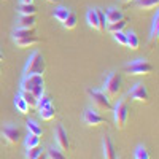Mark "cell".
<instances>
[{"label":"cell","instance_id":"1","mask_svg":"<svg viewBox=\"0 0 159 159\" xmlns=\"http://www.w3.org/2000/svg\"><path fill=\"white\" fill-rule=\"evenodd\" d=\"M45 59L42 56L40 51L32 52V56L27 59V64L24 67V76H29V75H43L45 73Z\"/></svg>","mask_w":159,"mask_h":159},{"label":"cell","instance_id":"2","mask_svg":"<svg viewBox=\"0 0 159 159\" xmlns=\"http://www.w3.org/2000/svg\"><path fill=\"white\" fill-rule=\"evenodd\" d=\"M121 86H123V78L118 72H111L107 78H105V84H103V92L110 100L111 99H116L119 91H121Z\"/></svg>","mask_w":159,"mask_h":159},{"label":"cell","instance_id":"3","mask_svg":"<svg viewBox=\"0 0 159 159\" xmlns=\"http://www.w3.org/2000/svg\"><path fill=\"white\" fill-rule=\"evenodd\" d=\"M124 70L129 75H150L153 72V65L145 59H135L124 65Z\"/></svg>","mask_w":159,"mask_h":159},{"label":"cell","instance_id":"4","mask_svg":"<svg viewBox=\"0 0 159 159\" xmlns=\"http://www.w3.org/2000/svg\"><path fill=\"white\" fill-rule=\"evenodd\" d=\"M129 118V105L126 100H119L115 107V124L118 130H123L127 124Z\"/></svg>","mask_w":159,"mask_h":159},{"label":"cell","instance_id":"5","mask_svg":"<svg viewBox=\"0 0 159 159\" xmlns=\"http://www.w3.org/2000/svg\"><path fill=\"white\" fill-rule=\"evenodd\" d=\"M88 94L91 96V99H92V103L96 105V107L99 108V110H111L113 107H111V100L105 96V92L103 91H99V89H89L88 91Z\"/></svg>","mask_w":159,"mask_h":159},{"label":"cell","instance_id":"6","mask_svg":"<svg viewBox=\"0 0 159 159\" xmlns=\"http://www.w3.org/2000/svg\"><path fill=\"white\" fill-rule=\"evenodd\" d=\"M129 97L135 102H140V103H148L150 102V92L143 83H137L129 91Z\"/></svg>","mask_w":159,"mask_h":159},{"label":"cell","instance_id":"7","mask_svg":"<svg viewBox=\"0 0 159 159\" xmlns=\"http://www.w3.org/2000/svg\"><path fill=\"white\" fill-rule=\"evenodd\" d=\"M2 135H3V139L7 140L8 145H18L19 140H21V130H19L16 126L8 124V126H5V127L2 129Z\"/></svg>","mask_w":159,"mask_h":159},{"label":"cell","instance_id":"8","mask_svg":"<svg viewBox=\"0 0 159 159\" xmlns=\"http://www.w3.org/2000/svg\"><path fill=\"white\" fill-rule=\"evenodd\" d=\"M37 84H45L43 75H29V76H24L22 83H21V89L22 91H32Z\"/></svg>","mask_w":159,"mask_h":159},{"label":"cell","instance_id":"9","mask_svg":"<svg viewBox=\"0 0 159 159\" xmlns=\"http://www.w3.org/2000/svg\"><path fill=\"white\" fill-rule=\"evenodd\" d=\"M54 137H56V143H57L59 150H69V148H70V142H69L67 130H65L62 126H57V127H56Z\"/></svg>","mask_w":159,"mask_h":159},{"label":"cell","instance_id":"10","mask_svg":"<svg viewBox=\"0 0 159 159\" xmlns=\"http://www.w3.org/2000/svg\"><path fill=\"white\" fill-rule=\"evenodd\" d=\"M83 119H84V123H86L88 126H91V127H97V126H100V124L105 123V118H102V116H100L97 111H94V110H86Z\"/></svg>","mask_w":159,"mask_h":159},{"label":"cell","instance_id":"11","mask_svg":"<svg viewBox=\"0 0 159 159\" xmlns=\"http://www.w3.org/2000/svg\"><path fill=\"white\" fill-rule=\"evenodd\" d=\"M103 157L105 159H118L115 145H113V142L108 135L103 137Z\"/></svg>","mask_w":159,"mask_h":159},{"label":"cell","instance_id":"12","mask_svg":"<svg viewBox=\"0 0 159 159\" xmlns=\"http://www.w3.org/2000/svg\"><path fill=\"white\" fill-rule=\"evenodd\" d=\"M86 18H88V24H89V27H92V29L97 30V32H103L102 25H100V22H99V16H97L96 8H94V10H89Z\"/></svg>","mask_w":159,"mask_h":159},{"label":"cell","instance_id":"13","mask_svg":"<svg viewBox=\"0 0 159 159\" xmlns=\"http://www.w3.org/2000/svg\"><path fill=\"white\" fill-rule=\"evenodd\" d=\"M119 19H124L121 10H118V8H108L107 11H105V21H107V24L116 22Z\"/></svg>","mask_w":159,"mask_h":159},{"label":"cell","instance_id":"14","mask_svg":"<svg viewBox=\"0 0 159 159\" xmlns=\"http://www.w3.org/2000/svg\"><path fill=\"white\" fill-rule=\"evenodd\" d=\"M35 25H37L35 15L21 16V18H19V22H18V27H21V29H35Z\"/></svg>","mask_w":159,"mask_h":159},{"label":"cell","instance_id":"15","mask_svg":"<svg viewBox=\"0 0 159 159\" xmlns=\"http://www.w3.org/2000/svg\"><path fill=\"white\" fill-rule=\"evenodd\" d=\"M40 40L34 35V37H24V38H15V43L18 48H30L34 45H37Z\"/></svg>","mask_w":159,"mask_h":159},{"label":"cell","instance_id":"16","mask_svg":"<svg viewBox=\"0 0 159 159\" xmlns=\"http://www.w3.org/2000/svg\"><path fill=\"white\" fill-rule=\"evenodd\" d=\"M159 38V15L156 13V16L153 18V25L150 32V45H154Z\"/></svg>","mask_w":159,"mask_h":159},{"label":"cell","instance_id":"17","mask_svg":"<svg viewBox=\"0 0 159 159\" xmlns=\"http://www.w3.org/2000/svg\"><path fill=\"white\" fill-rule=\"evenodd\" d=\"M24 100H25V103L29 105V108H37V103H38V99H35V96L32 94L30 91H21V94H19Z\"/></svg>","mask_w":159,"mask_h":159},{"label":"cell","instance_id":"18","mask_svg":"<svg viewBox=\"0 0 159 159\" xmlns=\"http://www.w3.org/2000/svg\"><path fill=\"white\" fill-rule=\"evenodd\" d=\"M18 11H19L21 16H30V15H35L37 13V8H35L34 3H21Z\"/></svg>","mask_w":159,"mask_h":159},{"label":"cell","instance_id":"19","mask_svg":"<svg viewBox=\"0 0 159 159\" xmlns=\"http://www.w3.org/2000/svg\"><path fill=\"white\" fill-rule=\"evenodd\" d=\"M126 37H127V48H130V49H139L140 42H139L137 34H135L134 30H129V32L126 34Z\"/></svg>","mask_w":159,"mask_h":159},{"label":"cell","instance_id":"20","mask_svg":"<svg viewBox=\"0 0 159 159\" xmlns=\"http://www.w3.org/2000/svg\"><path fill=\"white\" fill-rule=\"evenodd\" d=\"M69 15H70V10H67L65 7H59L52 11V16H54V19H57L59 22H64Z\"/></svg>","mask_w":159,"mask_h":159},{"label":"cell","instance_id":"21","mask_svg":"<svg viewBox=\"0 0 159 159\" xmlns=\"http://www.w3.org/2000/svg\"><path fill=\"white\" fill-rule=\"evenodd\" d=\"M157 5H159V0H139V2H137V7L140 10H143V11L157 8Z\"/></svg>","mask_w":159,"mask_h":159},{"label":"cell","instance_id":"22","mask_svg":"<svg viewBox=\"0 0 159 159\" xmlns=\"http://www.w3.org/2000/svg\"><path fill=\"white\" fill-rule=\"evenodd\" d=\"M126 24H127V21H126V19H119V21H116V22H111V24H108L107 30H108L110 34H115V32H121V30H124Z\"/></svg>","mask_w":159,"mask_h":159},{"label":"cell","instance_id":"23","mask_svg":"<svg viewBox=\"0 0 159 159\" xmlns=\"http://www.w3.org/2000/svg\"><path fill=\"white\" fill-rule=\"evenodd\" d=\"M40 115H42V118L45 119V121H51V119L56 118V110H54L52 105H48V107L40 110Z\"/></svg>","mask_w":159,"mask_h":159},{"label":"cell","instance_id":"24","mask_svg":"<svg viewBox=\"0 0 159 159\" xmlns=\"http://www.w3.org/2000/svg\"><path fill=\"white\" fill-rule=\"evenodd\" d=\"M15 107H16V110H18L21 115H27V113H29V105L25 103V100H24L21 96H18V97L15 99Z\"/></svg>","mask_w":159,"mask_h":159},{"label":"cell","instance_id":"25","mask_svg":"<svg viewBox=\"0 0 159 159\" xmlns=\"http://www.w3.org/2000/svg\"><path fill=\"white\" fill-rule=\"evenodd\" d=\"M35 35V29H21L18 27L13 34V38H24V37H34Z\"/></svg>","mask_w":159,"mask_h":159},{"label":"cell","instance_id":"26","mask_svg":"<svg viewBox=\"0 0 159 159\" xmlns=\"http://www.w3.org/2000/svg\"><path fill=\"white\" fill-rule=\"evenodd\" d=\"M25 124H27V129H29V134H34V135H42L43 134V130H42V127H40L38 126V123L37 121H32V119H29V121L27 123H25Z\"/></svg>","mask_w":159,"mask_h":159},{"label":"cell","instance_id":"27","mask_svg":"<svg viewBox=\"0 0 159 159\" xmlns=\"http://www.w3.org/2000/svg\"><path fill=\"white\" fill-rule=\"evenodd\" d=\"M76 22H78V21H76V15L70 11V15L67 16V19H65L62 24H64V27H65V29L72 30V29H75V27H76Z\"/></svg>","mask_w":159,"mask_h":159},{"label":"cell","instance_id":"28","mask_svg":"<svg viewBox=\"0 0 159 159\" xmlns=\"http://www.w3.org/2000/svg\"><path fill=\"white\" fill-rule=\"evenodd\" d=\"M35 147H40V137L34 135V134H29V137L25 139V148L30 150V148H35Z\"/></svg>","mask_w":159,"mask_h":159},{"label":"cell","instance_id":"29","mask_svg":"<svg viewBox=\"0 0 159 159\" xmlns=\"http://www.w3.org/2000/svg\"><path fill=\"white\" fill-rule=\"evenodd\" d=\"M46 156H48L49 159H67V157L62 154L61 150H56V148H49L48 153H46Z\"/></svg>","mask_w":159,"mask_h":159},{"label":"cell","instance_id":"30","mask_svg":"<svg viewBox=\"0 0 159 159\" xmlns=\"http://www.w3.org/2000/svg\"><path fill=\"white\" fill-rule=\"evenodd\" d=\"M113 38L116 40L119 45L127 46V37H126V34H124L123 30H121V32H115V34H113Z\"/></svg>","mask_w":159,"mask_h":159},{"label":"cell","instance_id":"31","mask_svg":"<svg viewBox=\"0 0 159 159\" xmlns=\"http://www.w3.org/2000/svg\"><path fill=\"white\" fill-rule=\"evenodd\" d=\"M48 105H52V103H51V97L43 94V96H42V99H40V100H38V103H37V108H38V110H42V108L48 107Z\"/></svg>","mask_w":159,"mask_h":159},{"label":"cell","instance_id":"32","mask_svg":"<svg viewBox=\"0 0 159 159\" xmlns=\"http://www.w3.org/2000/svg\"><path fill=\"white\" fill-rule=\"evenodd\" d=\"M30 92L35 96V99H38V100H40V99H42V96L45 94V84H37Z\"/></svg>","mask_w":159,"mask_h":159},{"label":"cell","instance_id":"33","mask_svg":"<svg viewBox=\"0 0 159 159\" xmlns=\"http://www.w3.org/2000/svg\"><path fill=\"white\" fill-rule=\"evenodd\" d=\"M135 159H150V154L145 150V147H139L135 150Z\"/></svg>","mask_w":159,"mask_h":159},{"label":"cell","instance_id":"34","mask_svg":"<svg viewBox=\"0 0 159 159\" xmlns=\"http://www.w3.org/2000/svg\"><path fill=\"white\" fill-rule=\"evenodd\" d=\"M40 153H42V150H40V147H35V148H30L27 150V159H35Z\"/></svg>","mask_w":159,"mask_h":159},{"label":"cell","instance_id":"35","mask_svg":"<svg viewBox=\"0 0 159 159\" xmlns=\"http://www.w3.org/2000/svg\"><path fill=\"white\" fill-rule=\"evenodd\" d=\"M96 11H97V16H99V22H100V25H102V29L105 30V24H107V21H105V13H103L102 10H99V8H96Z\"/></svg>","mask_w":159,"mask_h":159},{"label":"cell","instance_id":"36","mask_svg":"<svg viewBox=\"0 0 159 159\" xmlns=\"http://www.w3.org/2000/svg\"><path fill=\"white\" fill-rule=\"evenodd\" d=\"M35 159H48V156H46V153H43V151H42V153H40Z\"/></svg>","mask_w":159,"mask_h":159},{"label":"cell","instance_id":"37","mask_svg":"<svg viewBox=\"0 0 159 159\" xmlns=\"http://www.w3.org/2000/svg\"><path fill=\"white\" fill-rule=\"evenodd\" d=\"M21 3H34V0H21Z\"/></svg>","mask_w":159,"mask_h":159},{"label":"cell","instance_id":"38","mask_svg":"<svg viewBox=\"0 0 159 159\" xmlns=\"http://www.w3.org/2000/svg\"><path fill=\"white\" fill-rule=\"evenodd\" d=\"M121 2H123V3H124V5H129V3H130V2H134V0H121Z\"/></svg>","mask_w":159,"mask_h":159},{"label":"cell","instance_id":"39","mask_svg":"<svg viewBox=\"0 0 159 159\" xmlns=\"http://www.w3.org/2000/svg\"><path fill=\"white\" fill-rule=\"evenodd\" d=\"M45 2H49V3H54V2H57V0H45Z\"/></svg>","mask_w":159,"mask_h":159},{"label":"cell","instance_id":"40","mask_svg":"<svg viewBox=\"0 0 159 159\" xmlns=\"http://www.w3.org/2000/svg\"><path fill=\"white\" fill-rule=\"evenodd\" d=\"M0 61H3V52L0 51Z\"/></svg>","mask_w":159,"mask_h":159}]
</instances>
